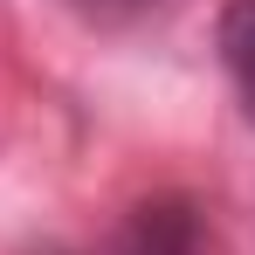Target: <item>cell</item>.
<instances>
[{"mask_svg": "<svg viewBox=\"0 0 255 255\" xmlns=\"http://www.w3.org/2000/svg\"><path fill=\"white\" fill-rule=\"evenodd\" d=\"M145 7H152V0H145Z\"/></svg>", "mask_w": 255, "mask_h": 255, "instance_id": "obj_2", "label": "cell"}, {"mask_svg": "<svg viewBox=\"0 0 255 255\" xmlns=\"http://www.w3.org/2000/svg\"><path fill=\"white\" fill-rule=\"evenodd\" d=\"M214 48H221L228 76H235V90H242V111H249V125H255V0H228V7H221Z\"/></svg>", "mask_w": 255, "mask_h": 255, "instance_id": "obj_1", "label": "cell"}]
</instances>
